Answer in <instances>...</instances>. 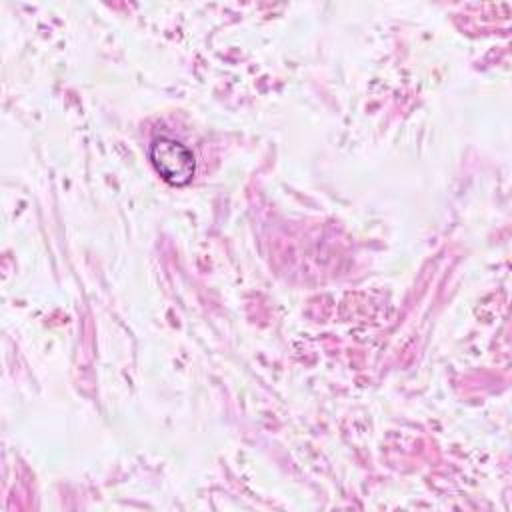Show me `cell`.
Segmentation results:
<instances>
[{
  "label": "cell",
  "mask_w": 512,
  "mask_h": 512,
  "mask_svg": "<svg viewBox=\"0 0 512 512\" xmlns=\"http://www.w3.org/2000/svg\"><path fill=\"white\" fill-rule=\"evenodd\" d=\"M148 158L156 174L170 186H186L196 172V160L192 150L168 136L154 138L148 148Z\"/></svg>",
  "instance_id": "obj_1"
}]
</instances>
